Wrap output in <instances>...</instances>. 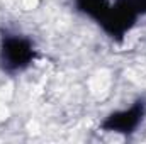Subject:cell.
Masks as SVG:
<instances>
[{
  "label": "cell",
  "instance_id": "cell-2",
  "mask_svg": "<svg viewBox=\"0 0 146 144\" xmlns=\"http://www.w3.org/2000/svg\"><path fill=\"white\" fill-rule=\"evenodd\" d=\"M146 119V98H136L129 107L110 112L100 122L104 132H114L121 136H133Z\"/></svg>",
  "mask_w": 146,
  "mask_h": 144
},
{
  "label": "cell",
  "instance_id": "cell-1",
  "mask_svg": "<svg viewBox=\"0 0 146 144\" xmlns=\"http://www.w3.org/2000/svg\"><path fill=\"white\" fill-rule=\"evenodd\" d=\"M37 56L33 39L17 32L5 31L0 36V70L7 75H17L27 70Z\"/></svg>",
  "mask_w": 146,
  "mask_h": 144
}]
</instances>
